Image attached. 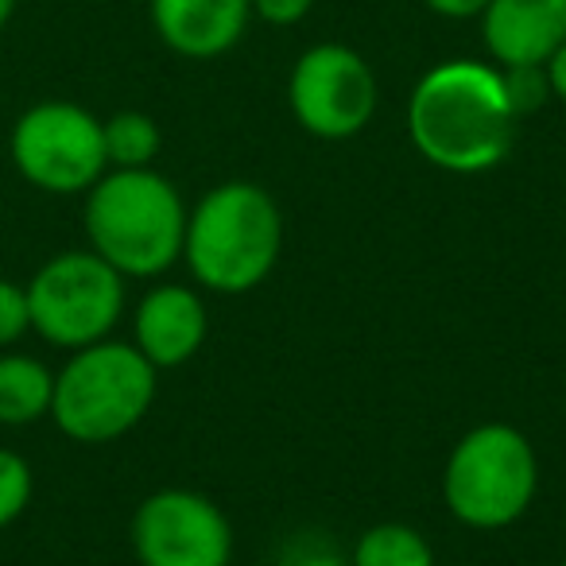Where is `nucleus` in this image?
Here are the masks:
<instances>
[{"label": "nucleus", "instance_id": "5", "mask_svg": "<svg viewBox=\"0 0 566 566\" xmlns=\"http://www.w3.org/2000/svg\"><path fill=\"white\" fill-rule=\"evenodd\" d=\"M535 489H539L535 450L509 423L473 427L454 447L442 473L447 509L481 532L516 524L532 509Z\"/></svg>", "mask_w": 566, "mask_h": 566}, {"label": "nucleus", "instance_id": "23", "mask_svg": "<svg viewBox=\"0 0 566 566\" xmlns=\"http://www.w3.org/2000/svg\"><path fill=\"white\" fill-rule=\"evenodd\" d=\"M17 4L20 0H0V35H4V28H9L12 17H17Z\"/></svg>", "mask_w": 566, "mask_h": 566}, {"label": "nucleus", "instance_id": "18", "mask_svg": "<svg viewBox=\"0 0 566 566\" xmlns=\"http://www.w3.org/2000/svg\"><path fill=\"white\" fill-rule=\"evenodd\" d=\"M32 331V311H28V287L0 275V349H12Z\"/></svg>", "mask_w": 566, "mask_h": 566}, {"label": "nucleus", "instance_id": "24", "mask_svg": "<svg viewBox=\"0 0 566 566\" xmlns=\"http://www.w3.org/2000/svg\"><path fill=\"white\" fill-rule=\"evenodd\" d=\"M558 566H566V558H563V563H558Z\"/></svg>", "mask_w": 566, "mask_h": 566}, {"label": "nucleus", "instance_id": "4", "mask_svg": "<svg viewBox=\"0 0 566 566\" xmlns=\"http://www.w3.org/2000/svg\"><path fill=\"white\" fill-rule=\"evenodd\" d=\"M156 400V365L128 342H94L74 349L55 373L51 419L74 442H113L128 434Z\"/></svg>", "mask_w": 566, "mask_h": 566}, {"label": "nucleus", "instance_id": "6", "mask_svg": "<svg viewBox=\"0 0 566 566\" xmlns=\"http://www.w3.org/2000/svg\"><path fill=\"white\" fill-rule=\"evenodd\" d=\"M28 311L48 346L86 349L109 338L125 315V275L94 249L59 252L28 280Z\"/></svg>", "mask_w": 566, "mask_h": 566}, {"label": "nucleus", "instance_id": "22", "mask_svg": "<svg viewBox=\"0 0 566 566\" xmlns=\"http://www.w3.org/2000/svg\"><path fill=\"white\" fill-rule=\"evenodd\" d=\"M543 71H547V82H551V97H563L566 102V43L543 63Z\"/></svg>", "mask_w": 566, "mask_h": 566}, {"label": "nucleus", "instance_id": "19", "mask_svg": "<svg viewBox=\"0 0 566 566\" xmlns=\"http://www.w3.org/2000/svg\"><path fill=\"white\" fill-rule=\"evenodd\" d=\"M275 566H349L331 535H295Z\"/></svg>", "mask_w": 566, "mask_h": 566}, {"label": "nucleus", "instance_id": "11", "mask_svg": "<svg viewBox=\"0 0 566 566\" xmlns=\"http://www.w3.org/2000/svg\"><path fill=\"white\" fill-rule=\"evenodd\" d=\"M249 0H151V28L182 59H218L244 35Z\"/></svg>", "mask_w": 566, "mask_h": 566}, {"label": "nucleus", "instance_id": "1", "mask_svg": "<svg viewBox=\"0 0 566 566\" xmlns=\"http://www.w3.org/2000/svg\"><path fill=\"white\" fill-rule=\"evenodd\" d=\"M516 120L501 71L473 59H450L427 71L408 102L416 151L454 175L493 171L509 156Z\"/></svg>", "mask_w": 566, "mask_h": 566}, {"label": "nucleus", "instance_id": "9", "mask_svg": "<svg viewBox=\"0 0 566 566\" xmlns=\"http://www.w3.org/2000/svg\"><path fill=\"white\" fill-rule=\"evenodd\" d=\"M133 547L140 566H229L233 527L202 493L159 489L136 509Z\"/></svg>", "mask_w": 566, "mask_h": 566}, {"label": "nucleus", "instance_id": "16", "mask_svg": "<svg viewBox=\"0 0 566 566\" xmlns=\"http://www.w3.org/2000/svg\"><path fill=\"white\" fill-rule=\"evenodd\" d=\"M32 493H35V478L28 458L9 447H0V527L17 524L24 516L28 504H32Z\"/></svg>", "mask_w": 566, "mask_h": 566}, {"label": "nucleus", "instance_id": "13", "mask_svg": "<svg viewBox=\"0 0 566 566\" xmlns=\"http://www.w3.org/2000/svg\"><path fill=\"white\" fill-rule=\"evenodd\" d=\"M55 373L28 354H0V427H32L51 416Z\"/></svg>", "mask_w": 566, "mask_h": 566}, {"label": "nucleus", "instance_id": "7", "mask_svg": "<svg viewBox=\"0 0 566 566\" xmlns=\"http://www.w3.org/2000/svg\"><path fill=\"white\" fill-rule=\"evenodd\" d=\"M9 159L24 182L48 195H82L105 171L102 120L74 102H35L9 133Z\"/></svg>", "mask_w": 566, "mask_h": 566}, {"label": "nucleus", "instance_id": "2", "mask_svg": "<svg viewBox=\"0 0 566 566\" xmlns=\"http://www.w3.org/2000/svg\"><path fill=\"white\" fill-rule=\"evenodd\" d=\"M90 249L120 275L148 280L182 256L187 210L175 190L151 167H113L86 190Z\"/></svg>", "mask_w": 566, "mask_h": 566}, {"label": "nucleus", "instance_id": "3", "mask_svg": "<svg viewBox=\"0 0 566 566\" xmlns=\"http://www.w3.org/2000/svg\"><path fill=\"white\" fill-rule=\"evenodd\" d=\"M283 249V218L256 182H221L187 218L182 256L210 292H252L275 268Z\"/></svg>", "mask_w": 566, "mask_h": 566}, {"label": "nucleus", "instance_id": "17", "mask_svg": "<svg viewBox=\"0 0 566 566\" xmlns=\"http://www.w3.org/2000/svg\"><path fill=\"white\" fill-rule=\"evenodd\" d=\"M504 94H509V105L516 117H527V113L543 109L551 97V82L543 66H504Z\"/></svg>", "mask_w": 566, "mask_h": 566}, {"label": "nucleus", "instance_id": "14", "mask_svg": "<svg viewBox=\"0 0 566 566\" xmlns=\"http://www.w3.org/2000/svg\"><path fill=\"white\" fill-rule=\"evenodd\" d=\"M349 566H434V555L416 527L377 524L357 539Z\"/></svg>", "mask_w": 566, "mask_h": 566}, {"label": "nucleus", "instance_id": "15", "mask_svg": "<svg viewBox=\"0 0 566 566\" xmlns=\"http://www.w3.org/2000/svg\"><path fill=\"white\" fill-rule=\"evenodd\" d=\"M102 133L109 167H148L159 156V144H164L156 120L136 109L113 113L109 120H102Z\"/></svg>", "mask_w": 566, "mask_h": 566}, {"label": "nucleus", "instance_id": "20", "mask_svg": "<svg viewBox=\"0 0 566 566\" xmlns=\"http://www.w3.org/2000/svg\"><path fill=\"white\" fill-rule=\"evenodd\" d=\"M249 4H252V12L264 20V24L292 28V24H300V20L307 17L315 0H249Z\"/></svg>", "mask_w": 566, "mask_h": 566}, {"label": "nucleus", "instance_id": "8", "mask_svg": "<svg viewBox=\"0 0 566 566\" xmlns=\"http://www.w3.org/2000/svg\"><path fill=\"white\" fill-rule=\"evenodd\" d=\"M292 113L318 140H349L373 120L377 78L346 43H318L303 51L292 71Z\"/></svg>", "mask_w": 566, "mask_h": 566}, {"label": "nucleus", "instance_id": "12", "mask_svg": "<svg viewBox=\"0 0 566 566\" xmlns=\"http://www.w3.org/2000/svg\"><path fill=\"white\" fill-rule=\"evenodd\" d=\"M136 349L156 369H175L190 361L206 342V307L190 287L164 283L151 287L136 307Z\"/></svg>", "mask_w": 566, "mask_h": 566}, {"label": "nucleus", "instance_id": "21", "mask_svg": "<svg viewBox=\"0 0 566 566\" xmlns=\"http://www.w3.org/2000/svg\"><path fill=\"white\" fill-rule=\"evenodd\" d=\"M423 4L447 20H470V17H481V12H485L489 0H423Z\"/></svg>", "mask_w": 566, "mask_h": 566}, {"label": "nucleus", "instance_id": "10", "mask_svg": "<svg viewBox=\"0 0 566 566\" xmlns=\"http://www.w3.org/2000/svg\"><path fill=\"white\" fill-rule=\"evenodd\" d=\"M481 35L501 66H543L566 43V0H489Z\"/></svg>", "mask_w": 566, "mask_h": 566}]
</instances>
